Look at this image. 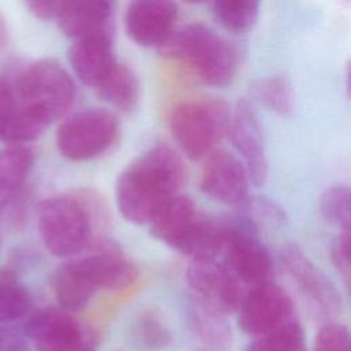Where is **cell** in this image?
Instances as JSON below:
<instances>
[{
  "instance_id": "obj_19",
  "label": "cell",
  "mask_w": 351,
  "mask_h": 351,
  "mask_svg": "<svg viewBox=\"0 0 351 351\" xmlns=\"http://www.w3.org/2000/svg\"><path fill=\"white\" fill-rule=\"evenodd\" d=\"M89 258L99 277L100 288L121 289L130 285L136 278V267L123 254L121 247L111 240H97Z\"/></svg>"
},
{
  "instance_id": "obj_12",
  "label": "cell",
  "mask_w": 351,
  "mask_h": 351,
  "mask_svg": "<svg viewBox=\"0 0 351 351\" xmlns=\"http://www.w3.org/2000/svg\"><path fill=\"white\" fill-rule=\"evenodd\" d=\"M280 261L300 292L324 314L336 315L341 310V296L329 277L298 245H285Z\"/></svg>"
},
{
  "instance_id": "obj_15",
  "label": "cell",
  "mask_w": 351,
  "mask_h": 351,
  "mask_svg": "<svg viewBox=\"0 0 351 351\" xmlns=\"http://www.w3.org/2000/svg\"><path fill=\"white\" fill-rule=\"evenodd\" d=\"M69 60L78 80L95 89L118 62L111 32H97L75 38L69 51Z\"/></svg>"
},
{
  "instance_id": "obj_7",
  "label": "cell",
  "mask_w": 351,
  "mask_h": 351,
  "mask_svg": "<svg viewBox=\"0 0 351 351\" xmlns=\"http://www.w3.org/2000/svg\"><path fill=\"white\" fill-rule=\"evenodd\" d=\"M221 254L225 256L223 265L239 281L256 284L267 280L271 271V256L244 217L228 221Z\"/></svg>"
},
{
  "instance_id": "obj_1",
  "label": "cell",
  "mask_w": 351,
  "mask_h": 351,
  "mask_svg": "<svg viewBox=\"0 0 351 351\" xmlns=\"http://www.w3.org/2000/svg\"><path fill=\"white\" fill-rule=\"evenodd\" d=\"M185 181L186 167L180 154L165 144L151 147L119 174L118 211L130 223H148L163 202L180 193Z\"/></svg>"
},
{
  "instance_id": "obj_26",
  "label": "cell",
  "mask_w": 351,
  "mask_h": 351,
  "mask_svg": "<svg viewBox=\"0 0 351 351\" xmlns=\"http://www.w3.org/2000/svg\"><path fill=\"white\" fill-rule=\"evenodd\" d=\"M262 0H213L217 22L229 33H247L256 22Z\"/></svg>"
},
{
  "instance_id": "obj_38",
  "label": "cell",
  "mask_w": 351,
  "mask_h": 351,
  "mask_svg": "<svg viewBox=\"0 0 351 351\" xmlns=\"http://www.w3.org/2000/svg\"><path fill=\"white\" fill-rule=\"evenodd\" d=\"M300 351H306V348H303V350H300Z\"/></svg>"
},
{
  "instance_id": "obj_36",
  "label": "cell",
  "mask_w": 351,
  "mask_h": 351,
  "mask_svg": "<svg viewBox=\"0 0 351 351\" xmlns=\"http://www.w3.org/2000/svg\"><path fill=\"white\" fill-rule=\"evenodd\" d=\"M14 103H15V93L4 81L0 80V122L11 110Z\"/></svg>"
},
{
  "instance_id": "obj_35",
  "label": "cell",
  "mask_w": 351,
  "mask_h": 351,
  "mask_svg": "<svg viewBox=\"0 0 351 351\" xmlns=\"http://www.w3.org/2000/svg\"><path fill=\"white\" fill-rule=\"evenodd\" d=\"M0 351H29L23 335L11 328H0Z\"/></svg>"
},
{
  "instance_id": "obj_29",
  "label": "cell",
  "mask_w": 351,
  "mask_h": 351,
  "mask_svg": "<svg viewBox=\"0 0 351 351\" xmlns=\"http://www.w3.org/2000/svg\"><path fill=\"white\" fill-rule=\"evenodd\" d=\"M304 348V333L299 322L291 319L266 333L255 336L245 351H300Z\"/></svg>"
},
{
  "instance_id": "obj_13",
  "label": "cell",
  "mask_w": 351,
  "mask_h": 351,
  "mask_svg": "<svg viewBox=\"0 0 351 351\" xmlns=\"http://www.w3.org/2000/svg\"><path fill=\"white\" fill-rule=\"evenodd\" d=\"M200 188L213 200L234 206L244 202L248 192V173L244 163L226 149L217 148L204 158Z\"/></svg>"
},
{
  "instance_id": "obj_5",
  "label": "cell",
  "mask_w": 351,
  "mask_h": 351,
  "mask_svg": "<svg viewBox=\"0 0 351 351\" xmlns=\"http://www.w3.org/2000/svg\"><path fill=\"white\" fill-rule=\"evenodd\" d=\"M75 97V85L70 74L55 60H38L19 77L15 100L48 125L63 117Z\"/></svg>"
},
{
  "instance_id": "obj_33",
  "label": "cell",
  "mask_w": 351,
  "mask_h": 351,
  "mask_svg": "<svg viewBox=\"0 0 351 351\" xmlns=\"http://www.w3.org/2000/svg\"><path fill=\"white\" fill-rule=\"evenodd\" d=\"M332 262L343 277L346 285L350 284L351 259H350V230H340L330 248Z\"/></svg>"
},
{
  "instance_id": "obj_17",
  "label": "cell",
  "mask_w": 351,
  "mask_h": 351,
  "mask_svg": "<svg viewBox=\"0 0 351 351\" xmlns=\"http://www.w3.org/2000/svg\"><path fill=\"white\" fill-rule=\"evenodd\" d=\"M111 0H67L58 16L60 30L70 38H80L97 32H111Z\"/></svg>"
},
{
  "instance_id": "obj_10",
  "label": "cell",
  "mask_w": 351,
  "mask_h": 351,
  "mask_svg": "<svg viewBox=\"0 0 351 351\" xmlns=\"http://www.w3.org/2000/svg\"><path fill=\"white\" fill-rule=\"evenodd\" d=\"M185 277L192 298L204 306L225 315L239 308L243 298L240 281L217 259L191 261Z\"/></svg>"
},
{
  "instance_id": "obj_18",
  "label": "cell",
  "mask_w": 351,
  "mask_h": 351,
  "mask_svg": "<svg viewBox=\"0 0 351 351\" xmlns=\"http://www.w3.org/2000/svg\"><path fill=\"white\" fill-rule=\"evenodd\" d=\"M199 217L193 202L177 193L163 202L148 221L149 233L156 240L176 248Z\"/></svg>"
},
{
  "instance_id": "obj_22",
  "label": "cell",
  "mask_w": 351,
  "mask_h": 351,
  "mask_svg": "<svg viewBox=\"0 0 351 351\" xmlns=\"http://www.w3.org/2000/svg\"><path fill=\"white\" fill-rule=\"evenodd\" d=\"M186 315L192 333L204 344V350L229 351L232 346V330L226 322L225 314L191 298Z\"/></svg>"
},
{
  "instance_id": "obj_31",
  "label": "cell",
  "mask_w": 351,
  "mask_h": 351,
  "mask_svg": "<svg viewBox=\"0 0 351 351\" xmlns=\"http://www.w3.org/2000/svg\"><path fill=\"white\" fill-rule=\"evenodd\" d=\"M243 203H245L244 218L248 219L255 229H258L259 225L274 226V223H282L285 221L284 211L265 197H252L248 200L245 197Z\"/></svg>"
},
{
  "instance_id": "obj_24",
  "label": "cell",
  "mask_w": 351,
  "mask_h": 351,
  "mask_svg": "<svg viewBox=\"0 0 351 351\" xmlns=\"http://www.w3.org/2000/svg\"><path fill=\"white\" fill-rule=\"evenodd\" d=\"M95 90L101 100L122 111H132L140 99V84L134 71L121 62L114 64Z\"/></svg>"
},
{
  "instance_id": "obj_25",
  "label": "cell",
  "mask_w": 351,
  "mask_h": 351,
  "mask_svg": "<svg viewBox=\"0 0 351 351\" xmlns=\"http://www.w3.org/2000/svg\"><path fill=\"white\" fill-rule=\"evenodd\" d=\"M48 126L40 115L15 100L0 122V138L11 144H25L40 137Z\"/></svg>"
},
{
  "instance_id": "obj_27",
  "label": "cell",
  "mask_w": 351,
  "mask_h": 351,
  "mask_svg": "<svg viewBox=\"0 0 351 351\" xmlns=\"http://www.w3.org/2000/svg\"><path fill=\"white\" fill-rule=\"evenodd\" d=\"M251 95L262 106L280 115H289L293 111V88L284 74H274L255 81L251 86Z\"/></svg>"
},
{
  "instance_id": "obj_39",
  "label": "cell",
  "mask_w": 351,
  "mask_h": 351,
  "mask_svg": "<svg viewBox=\"0 0 351 351\" xmlns=\"http://www.w3.org/2000/svg\"><path fill=\"white\" fill-rule=\"evenodd\" d=\"M200 351H207V350H200Z\"/></svg>"
},
{
  "instance_id": "obj_11",
  "label": "cell",
  "mask_w": 351,
  "mask_h": 351,
  "mask_svg": "<svg viewBox=\"0 0 351 351\" xmlns=\"http://www.w3.org/2000/svg\"><path fill=\"white\" fill-rule=\"evenodd\" d=\"M228 134L232 144L243 158L248 178L255 186H262L267 180V158L263 133L258 114L247 99H240L230 111Z\"/></svg>"
},
{
  "instance_id": "obj_9",
  "label": "cell",
  "mask_w": 351,
  "mask_h": 351,
  "mask_svg": "<svg viewBox=\"0 0 351 351\" xmlns=\"http://www.w3.org/2000/svg\"><path fill=\"white\" fill-rule=\"evenodd\" d=\"M23 335L38 351H90L92 340L67 310L43 308L29 317Z\"/></svg>"
},
{
  "instance_id": "obj_2",
  "label": "cell",
  "mask_w": 351,
  "mask_h": 351,
  "mask_svg": "<svg viewBox=\"0 0 351 351\" xmlns=\"http://www.w3.org/2000/svg\"><path fill=\"white\" fill-rule=\"evenodd\" d=\"M159 51L208 86L229 85L237 71L236 47L217 30L200 22L174 29Z\"/></svg>"
},
{
  "instance_id": "obj_3",
  "label": "cell",
  "mask_w": 351,
  "mask_h": 351,
  "mask_svg": "<svg viewBox=\"0 0 351 351\" xmlns=\"http://www.w3.org/2000/svg\"><path fill=\"white\" fill-rule=\"evenodd\" d=\"M95 199L55 195L40 202L37 223L45 248L58 258H73L90 247L96 222Z\"/></svg>"
},
{
  "instance_id": "obj_8",
  "label": "cell",
  "mask_w": 351,
  "mask_h": 351,
  "mask_svg": "<svg viewBox=\"0 0 351 351\" xmlns=\"http://www.w3.org/2000/svg\"><path fill=\"white\" fill-rule=\"evenodd\" d=\"M237 311L239 328L250 336H258L291 321L293 303L281 287L265 280L243 295Z\"/></svg>"
},
{
  "instance_id": "obj_16",
  "label": "cell",
  "mask_w": 351,
  "mask_h": 351,
  "mask_svg": "<svg viewBox=\"0 0 351 351\" xmlns=\"http://www.w3.org/2000/svg\"><path fill=\"white\" fill-rule=\"evenodd\" d=\"M51 287L56 300L67 311L82 308L100 289L88 255L74 258L59 266L51 277Z\"/></svg>"
},
{
  "instance_id": "obj_20",
  "label": "cell",
  "mask_w": 351,
  "mask_h": 351,
  "mask_svg": "<svg viewBox=\"0 0 351 351\" xmlns=\"http://www.w3.org/2000/svg\"><path fill=\"white\" fill-rule=\"evenodd\" d=\"M33 163L34 154L25 144H11L0 152V214L23 191Z\"/></svg>"
},
{
  "instance_id": "obj_34",
  "label": "cell",
  "mask_w": 351,
  "mask_h": 351,
  "mask_svg": "<svg viewBox=\"0 0 351 351\" xmlns=\"http://www.w3.org/2000/svg\"><path fill=\"white\" fill-rule=\"evenodd\" d=\"M29 10L40 19H58L67 0H25Z\"/></svg>"
},
{
  "instance_id": "obj_4",
  "label": "cell",
  "mask_w": 351,
  "mask_h": 351,
  "mask_svg": "<svg viewBox=\"0 0 351 351\" xmlns=\"http://www.w3.org/2000/svg\"><path fill=\"white\" fill-rule=\"evenodd\" d=\"M229 106L219 99H196L177 104L169 119L171 136L192 160L207 158L228 134Z\"/></svg>"
},
{
  "instance_id": "obj_32",
  "label": "cell",
  "mask_w": 351,
  "mask_h": 351,
  "mask_svg": "<svg viewBox=\"0 0 351 351\" xmlns=\"http://www.w3.org/2000/svg\"><path fill=\"white\" fill-rule=\"evenodd\" d=\"M350 332L341 324L324 325L314 340V351H350Z\"/></svg>"
},
{
  "instance_id": "obj_23",
  "label": "cell",
  "mask_w": 351,
  "mask_h": 351,
  "mask_svg": "<svg viewBox=\"0 0 351 351\" xmlns=\"http://www.w3.org/2000/svg\"><path fill=\"white\" fill-rule=\"evenodd\" d=\"M128 339L140 351H159L171 343L173 332L162 311L158 307L147 306L132 317Z\"/></svg>"
},
{
  "instance_id": "obj_14",
  "label": "cell",
  "mask_w": 351,
  "mask_h": 351,
  "mask_svg": "<svg viewBox=\"0 0 351 351\" xmlns=\"http://www.w3.org/2000/svg\"><path fill=\"white\" fill-rule=\"evenodd\" d=\"M178 10L171 0H134L125 14V29L137 45L159 48L176 29Z\"/></svg>"
},
{
  "instance_id": "obj_28",
  "label": "cell",
  "mask_w": 351,
  "mask_h": 351,
  "mask_svg": "<svg viewBox=\"0 0 351 351\" xmlns=\"http://www.w3.org/2000/svg\"><path fill=\"white\" fill-rule=\"evenodd\" d=\"M32 306L29 291L10 270H0V324L14 322L27 314Z\"/></svg>"
},
{
  "instance_id": "obj_30",
  "label": "cell",
  "mask_w": 351,
  "mask_h": 351,
  "mask_svg": "<svg viewBox=\"0 0 351 351\" xmlns=\"http://www.w3.org/2000/svg\"><path fill=\"white\" fill-rule=\"evenodd\" d=\"M319 210L324 219L340 230H350L351 193L347 185H332L324 191L319 199Z\"/></svg>"
},
{
  "instance_id": "obj_37",
  "label": "cell",
  "mask_w": 351,
  "mask_h": 351,
  "mask_svg": "<svg viewBox=\"0 0 351 351\" xmlns=\"http://www.w3.org/2000/svg\"><path fill=\"white\" fill-rule=\"evenodd\" d=\"M185 3H189V4H200V3H203V1H206V0H184Z\"/></svg>"
},
{
  "instance_id": "obj_21",
  "label": "cell",
  "mask_w": 351,
  "mask_h": 351,
  "mask_svg": "<svg viewBox=\"0 0 351 351\" xmlns=\"http://www.w3.org/2000/svg\"><path fill=\"white\" fill-rule=\"evenodd\" d=\"M228 221L197 217L176 250L191 261H215L222 252Z\"/></svg>"
},
{
  "instance_id": "obj_6",
  "label": "cell",
  "mask_w": 351,
  "mask_h": 351,
  "mask_svg": "<svg viewBox=\"0 0 351 351\" xmlns=\"http://www.w3.org/2000/svg\"><path fill=\"white\" fill-rule=\"evenodd\" d=\"M119 137L118 118L104 108H88L64 119L56 132L62 156L86 162L106 154Z\"/></svg>"
}]
</instances>
